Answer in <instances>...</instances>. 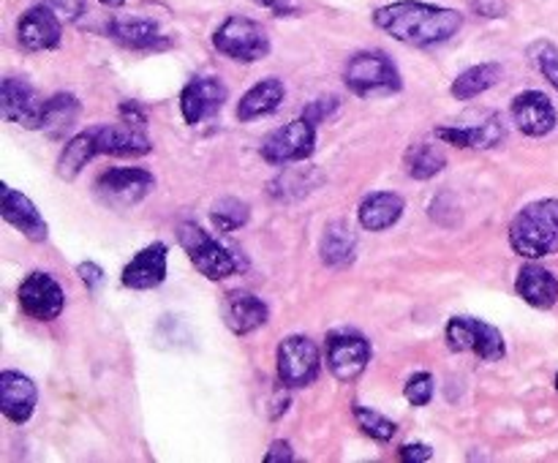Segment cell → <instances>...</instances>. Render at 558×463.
I'll list each match as a JSON object with an SVG mask.
<instances>
[{
	"instance_id": "obj_1",
	"label": "cell",
	"mask_w": 558,
	"mask_h": 463,
	"mask_svg": "<svg viewBox=\"0 0 558 463\" xmlns=\"http://www.w3.org/2000/svg\"><path fill=\"white\" fill-rule=\"evenodd\" d=\"M374 25L409 47H436L463 27V14L423 0H396L374 11Z\"/></svg>"
},
{
	"instance_id": "obj_2",
	"label": "cell",
	"mask_w": 558,
	"mask_h": 463,
	"mask_svg": "<svg viewBox=\"0 0 558 463\" xmlns=\"http://www.w3.org/2000/svg\"><path fill=\"white\" fill-rule=\"evenodd\" d=\"M510 245L523 259L558 254V199L529 202L510 223Z\"/></svg>"
},
{
	"instance_id": "obj_3",
	"label": "cell",
	"mask_w": 558,
	"mask_h": 463,
	"mask_svg": "<svg viewBox=\"0 0 558 463\" xmlns=\"http://www.w3.org/2000/svg\"><path fill=\"white\" fill-rule=\"evenodd\" d=\"M343 82L360 98L390 96L403 87L401 71L381 49H365V52L352 54L343 69Z\"/></svg>"
},
{
	"instance_id": "obj_4",
	"label": "cell",
	"mask_w": 558,
	"mask_h": 463,
	"mask_svg": "<svg viewBox=\"0 0 558 463\" xmlns=\"http://www.w3.org/2000/svg\"><path fill=\"white\" fill-rule=\"evenodd\" d=\"M178 240L180 245H183L185 254H189L191 265H194L202 276L210 278V281H223V278L234 276V272L243 267V261H240L227 245L218 243L210 232H205L199 223H180Z\"/></svg>"
},
{
	"instance_id": "obj_5",
	"label": "cell",
	"mask_w": 558,
	"mask_h": 463,
	"mask_svg": "<svg viewBox=\"0 0 558 463\" xmlns=\"http://www.w3.org/2000/svg\"><path fill=\"white\" fill-rule=\"evenodd\" d=\"M213 47L229 60L238 63H256V60L270 54V36L265 27L251 16L232 14L216 27L213 33Z\"/></svg>"
},
{
	"instance_id": "obj_6",
	"label": "cell",
	"mask_w": 558,
	"mask_h": 463,
	"mask_svg": "<svg viewBox=\"0 0 558 463\" xmlns=\"http://www.w3.org/2000/svg\"><path fill=\"white\" fill-rule=\"evenodd\" d=\"M316 147V123L308 118H294L289 120L281 129L270 131L262 142V158L270 167H287V163H300L311 158Z\"/></svg>"
},
{
	"instance_id": "obj_7",
	"label": "cell",
	"mask_w": 558,
	"mask_h": 463,
	"mask_svg": "<svg viewBox=\"0 0 558 463\" xmlns=\"http://www.w3.org/2000/svg\"><path fill=\"white\" fill-rule=\"evenodd\" d=\"M276 363L281 385L300 390V387H308L319 379L322 354L308 336H289L278 343Z\"/></svg>"
},
{
	"instance_id": "obj_8",
	"label": "cell",
	"mask_w": 558,
	"mask_h": 463,
	"mask_svg": "<svg viewBox=\"0 0 558 463\" xmlns=\"http://www.w3.org/2000/svg\"><path fill=\"white\" fill-rule=\"evenodd\" d=\"M447 346L452 352H474L485 363H496L505 357V336L488 321L474 316H452L445 330Z\"/></svg>"
},
{
	"instance_id": "obj_9",
	"label": "cell",
	"mask_w": 558,
	"mask_h": 463,
	"mask_svg": "<svg viewBox=\"0 0 558 463\" xmlns=\"http://www.w3.org/2000/svg\"><path fill=\"white\" fill-rule=\"evenodd\" d=\"M153 188H156V178H153L147 169L136 167L107 169V172L98 174L96 180V194L101 196L107 205L120 207V210L140 205Z\"/></svg>"
},
{
	"instance_id": "obj_10",
	"label": "cell",
	"mask_w": 558,
	"mask_h": 463,
	"mask_svg": "<svg viewBox=\"0 0 558 463\" xmlns=\"http://www.w3.org/2000/svg\"><path fill=\"white\" fill-rule=\"evenodd\" d=\"M327 368L338 381H352L368 368L371 343L354 330H332L325 343Z\"/></svg>"
},
{
	"instance_id": "obj_11",
	"label": "cell",
	"mask_w": 558,
	"mask_h": 463,
	"mask_svg": "<svg viewBox=\"0 0 558 463\" xmlns=\"http://www.w3.org/2000/svg\"><path fill=\"white\" fill-rule=\"evenodd\" d=\"M20 308L27 319L33 321H52L63 314L65 308V294L60 289V283L54 281L49 272H31L25 276V281L20 283Z\"/></svg>"
},
{
	"instance_id": "obj_12",
	"label": "cell",
	"mask_w": 558,
	"mask_h": 463,
	"mask_svg": "<svg viewBox=\"0 0 558 463\" xmlns=\"http://www.w3.org/2000/svg\"><path fill=\"white\" fill-rule=\"evenodd\" d=\"M60 38H63V25H60L58 11L49 3L31 5L16 22V41L27 52H44V49L60 47Z\"/></svg>"
},
{
	"instance_id": "obj_13",
	"label": "cell",
	"mask_w": 558,
	"mask_h": 463,
	"mask_svg": "<svg viewBox=\"0 0 558 463\" xmlns=\"http://www.w3.org/2000/svg\"><path fill=\"white\" fill-rule=\"evenodd\" d=\"M0 112H3V118L9 123L38 131L41 129L44 101L38 98V93L33 90V85L27 80L5 76L3 85H0Z\"/></svg>"
},
{
	"instance_id": "obj_14",
	"label": "cell",
	"mask_w": 558,
	"mask_h": 463,
	"mask_svg": "<svg viewBox=\"0 0 558 463\" xmlns=\"http://www.w3.org/2000/svg\"><path fill=\"white\" fill-rule=\"evenodd\" d=\"M229 90L218 76H194L180 93V112L189 125H199L227 103Z\"/></svg>"
},
{
	"instance_id": "obj_15",
	"label": "cell",
	"mask_w": 558,
	"mask_h": 463,
	"mask_svg": "<svg viewBox=\"0 0 558 463\" xmlns=\"http://www.w3.org/2000/svg\"><path fill=\"white\" fill-rule=\"evenodd\" d=\"M510 114L512 120H515L518 129L526 136H534V139L548 136L558 123L554 101H550L543 90H523L521 96L512 98Z\"/></svg>"
},
{
	"instance_id": "obj_16",
	"label": "cell",
	"mask_w": 558,
	"mask_h": 463,
	"mask_svg": "<svg viewBox=\"0 0 558 463\" xmlns=\"http://www.w3.org/2000/svg\"><path fill=\"white\" fill-rule=\"evenodd\" d=\"M221 316L223 325H227L234 336H248V332L267 325L270 308H267L265 300L256 297L248 289H232V292L223 294Z\"/></svg>"
},
{
	"instance_id": "obj_17",
	"label": "cell",
	"mask_w": 558,
	"mask_h": 463,
	"mask_svg": "<svg viewBox=\"0 0 558 463\" xmlns=\"http://www.w3.org/2000/svg\"><path fill=\"white\" fill-rule=\"evenodd\" d=\"M0 216L5 218V223L20 229L31 243H44L49 237V227L41 212L36 210V205L25 194L11 188L9 183L0 185Z\"/></svg>"
},
{
	"instance_id": "obj_18",
	"label": "cell",
	"mask_w": 558,
	"mask_h": 463,
	"mask_svg": "<svg viewBox=\"0 0 558 463\" xmlns=\"http://www.w3.org/2000/svg\"><path fill=\"white\" fill-rule=\"evenodd\" d=\"M96 136L98 156H118V158H140L147 156L153 150L150 136L145 134V129H136L129 123H112V125H96L90 129Z\"/></svg>"
},
{
	"instance_id": "obj_19",
	"label": "cell",
	"mask_w": 558,
	"mask_h": 463,
	"mask_svg": "<svg viewBox=\"0 0 558 463\" xmlns=\"http://www.w3.org/2000/svg\"><path fill=\"white\" fill-rule=\"evenodd\" d=\"M38 390L20 370H3L0 374V412L14 425H25L36 412Z\"/></svg>"
},
{
	"instance_id": "obj_20",
	"label": "cell",
	"mask_w": 558,
	"mask_h": 463,
	"mask_svg": "<svg viewBox=\"0 0 558 463\" xmlns=\"http://www.w3.org/2000/svg\"><path fill=\"white\" fill-rule=\"evenodd\" d=\"M163 278H167V245L163 243H150L134 254V259L123 267V287L136 289V292H145V289L161 287Z\"/></svg>"
},
{
	"instance_id": "obj_21",
	"label": "cell",
	"mask_w": 558,
	"mask_h": 463,
	"mask_svg": "<svg viewBox=\"0 0 558 463\" xmlns=\"http://www.w3.org/2000/svg\"><path fill=\"white\" fill-rule=\"evenodd\" d=\"M515 292L523 303H529L532 308L548 310L558 303V278L548 267L534 265V259L529 265H523L518 270L515 278Z\"/></svg>"
},
{
	"instance_id": "obj_22",
	"label": "cell",
	"mask_w": 558,
	"mask_h": 463,
	"mask_svg": "<svg viewBox=\"0 0 558 463\" xmlns=\"http://www.w3.org/2000/svg\"><path fill=\"white\" fill-rule=\"evenodd\" d=\"M403 210H407V202H403L401 194H396V191H374L357 207L360 227L368 229V232H385V229L396 227L401 221Z\"/></svg>"
},
{
	"instance_id": "obj_23",
	"label": "cell",
	"mask_w": 558,
	"mask_h": 463,
	"mask_svg": "<svg viewBox=\"0 0 558 463\" xmlns=\"http://www.w3.org/2000/svg\"><path fill=\"white\" fill-rule=\"evenodd\" d=\"M287 98V87L278 76H267V80L256 82L251 90L243 93L238 103V120L240 123H251L256 118H265V114H272Z\"/></svg>"
},
{
	"instance_id": "obj_24",
	"label": "cell",
	"mask_w": 558,
	"mask_h": 463,
	"mask_svg": "<svg viewBox=\"0 0 558 463\" xmlns=\"http://www.w3.org/2000/svg\"><path fill=\"white\" fill-rule=\"evenodd\" d=\"M436 136L447 145L456 147H474V150H490V147L501 145L507 136L501 114H490L485 123L469 125V129H436Z\"/></svg>"
},
{
	"instance_id": "obj_25",
	"label": "cell",
	"mask_w": 558,
	"mask_h": 463,
	"mask_svg": "<svg viewBox=\"0 0 558 463\" xmlns=\"http://www.w3.org/2000/svg\"><path fill=\"white\" fill-rule=\"evenodd\" d=\"M107 33L125 49H156L163 41L158 22L142 16H118L109 22Z\"/></svg>"
},
{
	"instance_id": "obj_26",
	"label": "cell",
	"mask_w": 558,
	"mask_h": 463,
	"mask_svg": "<svg viewBox=\"0 0 558 463\" xmlns=\"http://www.w3.org/2000/svg\"><path fill=\"white\" fill-rule=\"evenodd\" d=\"M319 254L327 267L352 265L354 254H357V234H354V229L347 221L327 223L325 234H322Z\"/></svg>"
},
{
	"instance_id": "obj_27",
	"label": "cell",
	"mask_w": 558,
	"mask_h": 463,
	"mask_svg": "<svg viewBox=\"0 0 558 463\" xmlns=\"http://www.w3.org/2000/svg\"><path fill=\"white\" fill-rule=\"evenodd\" d=\"M76 118H80V101L71 93H54L52 98L44 101L41 112V129L49 139H60L65 136V131L74 129Z\"/></svg>"
},
{
	"instance_id": "obj_28",
	"label": "cell",
	"mask_w": 558,
	"mask_h": 463,
	"mask_svg": "<svg viewBox=\"0 0 558 463\" xmlns=\"http://www.w3.org/2000/svg\"><path fill=\"white\" fill-rule=\"evenodd\" d=\"M501 74H505V69H501L499 63L472 65V69H466L463 74L456 76V82H452L450 87L452 98H458V101H472V98L483 96L490 87L499 85Z\"/></svg>"
},
{
	"instance_id": "obj_29",
	"label": "cell",
	"mask_w": 558,
	"mask_h": 463,
	"mask_svg": "<svg viewBox=\"0 0 558 463\" xmlns=\"http://www.w3.org/2000/svg\"><path fill=\"white\" fill-rule=\"evenodd\" d=\"M93 156H98L96 136H93V131H82V134L71 136L58 158V178L76 180Z\"/></svg>"
},
{
	"instance_id": "obj_30",
	"label": "cell",
	"mask_w": 558,
	"mask_h": 463,
	"mask_svg": "<svg viewBox=\"0 0 558 463\" xmlns=\"http://www.w3.org/2000/svg\"><path fill=\"white\" fill-rule=\"evenodd\" d=\"M403 167H407L409 178L430 180L447 167V156L441 153V147L430 145V142H417L403 156Z\"/></svg>"
},
{
	"instance_id": "obj_31",
	"label": "cell",
	"mask_w": 558,
	"mask_h": 463,
	"mask_svg": "<svg viewBox=\"0 0 558 463\" xmlns=\"http://www.w3.org/2000/svg\"><path fill=\"white\" fill-rule=\"evenodd\" d=\"M251 218V207L243 199H234V196H223L213 205L210 221L218 232H238L240 227H245Z\"/></svg>"
},
{
	"instance_id": "obj_32",
	"label": "cell",
	"mask_w": 558,
	"mask_h": 463,
	"mask_svg": "<svg viewBox=\"0 0 558 463\" xmlns=\"http://www.w3.org/2000/svg\"><path fill=\"white\" fill-rule=\"evenodd\" d=\"M352 414H354V419H357L360 428H363V434H368L371 439L390 441L392 436L398 434V425L392 423V419H387L385 414L374 412V409L363 406V403H354Z\"/></svg>"
},
{
	"instance_id": "obj_33",
	"label": "cell",
	"mask_w": 558,
	"mask_h": 463,
	"mask_svg": "<svg viewBox=\"0 0 558 463\" xmlns=\"http://www.w3.org/2000/svg\"><path fill=\"white\" fill-rule=\"evenodd\" d=\"M532 58L537 63L539 74L558 90V49L550 41H537L532 47Z\"/></svg>"
},
{
	"instance_id": "obj_34",
	"label": "cell",
	"mask_w": 558,
	"mask_h": 463,
	"mask_svg": "<svg viewBox=\"0 0 558 463\" xmlns=\"http://www.w3.org/2000/svg\"><path fill=\"white\" fill-rule=\"evenodd\" d=\"M434 376H430L428 370H420V374H414L412 379L407 381L403 395H407V401L412 403V406H428L430 398H434Z\"/></svg>"
},
{
	"instance_id": "obj_35",
	"label": "cell",
	"mask_w": 558,
	"mask_h": 463,
	"mask_svg": "<svg viewBox=\"0 0 558 463\" xmlns=\"http://www.w3.org/2000/svg\"><path fill=\"white\" fill-rule=\"evenodd\" d=\"M472 11L483 20H501L507 14V0H469Z\"/></svg>"
},
{
	"instance_id": "obj_36",
	"label": "cell",
	"mask_w": 558,
	"mask_h": 463,
	"mask_svg": "<svg viewBox=\"0 0 558 463\" xmlns=\"http://www.w3.org/2000/svg\"><path fill=\"white\" fill-rule=\"evenodd\" d=\"M254 3L276 16H298L300 11H303V3H300V0H254Z\"/></svg>"
},
{
	"instance_id": "obj_37",
	"label": "cell",
	"mask_w": 558,
	"mask_h": 463,
	"mask_svg": "<svg viewBox=\"0 0 558 463\" xmlns=\"http://www.w3.org/2000/svg\"><path fill=\"white\" fill-rule=\"evenodd\" d=\"M54 11H58L60 20L76 22L85 14V0H47Z\"/></svg>"
},
{
	"instance_id": "obj_38",
	"label": "cell",
	"mask_w": 558,
	"mask_h": 463,
	"mask_svg": "<svg viewBox=\"0 0 558 463\" xmlns=\"http://www.w3.org/2000/svg\"><path fill=\"white\" fill-rule=\"evenodd\" d=\"M398 458H401L403 463H425L434 458V450H430L428 444H423V441H414V444H403L401 450H398Z\"/></svg>"
},
{
	"instance_id": "obj_39",
	"label": "cell",
	"mask_w": 558,
	"mask_h": 463,
	"mask_svg": "<svg viewBox=\"0 0 558 463\" xmlns=\"http://www.w3.org/2000/svg\"><path fill=\"white\" fill-rule=\"evenodd\" d=\"M76 276L82 278V283H85L90 292L104 283V270L96 265V261H82V265H76Z\"/></svg>"
},
{
	"instance_id": "obj_40",
	"label": "cell",
	"mask_w": 558,
	"mask_h": 463,
	"mask_svg": "<svg viewBox=\"0 0 558 463\" xmlns=\"http://www.w3.org/2000/svg\"><path fill=\"white\" fill-rule=\"evenodd\" d=\"M336 107H338V98H336V96H330V98H316V101L311 103V107L305 109L303 114L311 120V123H322V120H325L327 114H330Z\"/></svg>"
},
{
	"instance_id": "obj_41",
	"label": "cell",
	"mask_w": 558,
	"mask_h": 463,
	"mask_svg": "<svg viewBox=\"0 0 558 463\" xmlns=\"http://www.w3.org/2000/svg\"><path fill=\"white\" fill-rule=\"evenodd\" d=\"M118 114H120V120H123V123L136 125V129H145V125H147L145 112H142V107L136 101H123V103H120Z\"/></svg>"
},
{
	"instance_id": "obj_42",
	"label": "cell",
	"mask_w": 558,
	"mask_h": 463,
	"mask_svg": "<svg viewBox=\"0 0 558 463\" xmlns=\"http://www.w3.org/2000/svg\"><path fill=\"white\" fill-rule=\"evenodd\" d=\"M265 461H267V463H283V461L289 463V461H294L292 444H289V441H283V439L272 441L270 450L265 452Z\"/></svg>"
},
{
	"instance_id": "obj_43",
	"label": "cell",
	"mask_w": 558,
	"mask_h": 463,
	"mask_svg": "<svg viewBox=\"0 0 558 463\" xmlns=\"http://www.w3.org/2000/svg\"><path fill=\"white\" fill-rule=\"evenodd\" d=\"M98 3H104V5H123L125 0H98Z\"/></svg>"
},
{
	"instance_id": "obj_44",
	"label": "cell",
	"mask_w": 558,
	"mask_h": 463,
	"mask_svg": "<svg viewBox=\"0 0 558 463\" xmlns=\"http://www.w3.org/2000/svg\"><path fill=\"white\" fill-rule=\"evenodd\" d=\"M556 381H558V379H556Z\"/></svg>"
}]
</instances>
